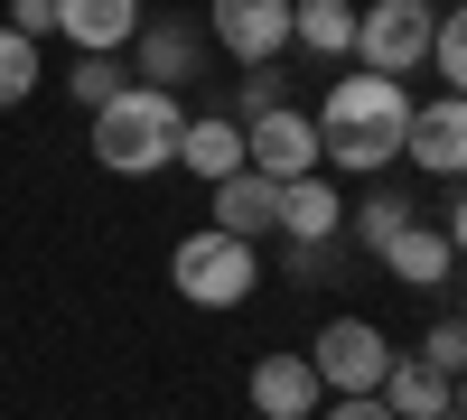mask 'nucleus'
Listing matches in <instances>:
<instances>
[{"instance_id": "nucleus-1", "label": "nucleus", "mask_w": 467, "mask_h": 420, "mask_svg": "<svg viewBox=\"0 0 467 420\" xmlns=\"http://www.w3.org/2000/svg\"><path fill=\"white\" fill-rule=\"evenodd\" d=\"M318 169L327 178H393L402 169V122H411V85H393V75L374 66H346L327 75L318 94Z\"/></svg>"}, {"instance_id": "nucleus-2", "label": "nucleus", "mask_w": 467, "mask_h": 420, "mask_svg": "<svg viewBox=\"0 0 467 420\" xmlns=\"http://www.w3.org/2000/svg\"><path fill=\"white\" fill-rule=\"evenodd\" d=\"M178 131H187V103H178V94H160V85H122L112 103H94L85 149H94L103 178H160V169L178 159Z\"/></svg>"}, {"instance_id": "nucleus-3", "label": "nucleus", "mask_w": 467, "mask_h": 420, "mask_svg": "<svg viewBox=\"0 0 467 420\" xmlns=\"http://www.w3.org/2000/svg\"><path fill=\"white\" fill-rule=\"evenodd\" d=\"M169 290L187 299V309H206V318L244 309V299L262 290V243L197 224V234H178V252H169Z\"/></svg>"}, {"instance_id": "nucleus-4", "label": "nucleus", "mask_w": 467, "mask_h": 420, "mask_svg": "<svg viewBox=\"0 0 467 420\" xmlns=\"http://www.w3.org/2000/svg\"><path fill=\"white\" fill-rule=\"evenodd\" d=\"M458 252H467V215H458V197L440 206V215H411L393 243H383L374 261L393 271L402 290H420V299H449L458 290Z\"/></svg>"}, {"instance_id": "nucleus-5", "label": "nucleus", "mask_w": 467, "mask_h": 420, "mask_svg": "<svg viewBox=\"0 0 467 420\" xmlns=\"http://www.w3.org/2000/svg\"><path fill=\"white\" fill-rule=\"evenodd\" d=\"M431 19H440V0H356V66L411 85L420 56H431Z\"/></svg>"}, {"instance_id": "nucleus-6", "label": "nucleus", "mask_w": 467, "mask_h": 420, "mask_svg": "<svg viewBox=\"0 0 467 420\" xmlns=\"http://www.w3.org/2000/svg\"><path fill=\"white\" fill-rule=\"evenodd\" d=\"M206 28L197 19H178V10H140V28H131V47H122V66H131V85H160V94H178L187 103V85L206 75Z\"/></svg>"}, {"instance_id": "nucleus-7", "label": "nucleus", "mask_w": 467, "mask_h": 420, "mask_svg": "<svg viewBox=\"0 0 467 420\" xmlns=\"http://www.w3.org/2000/svg\"><path fill=\"white\" fill-rule=\"evenodd\" d=\"M299 355H308V374H318V393H374V384H383V364H393L402 346H393L374 318H327Z\"/></svg>"}, {"instance_id": "nucleus-8", "label": "nucleus", "mask_w": 467, "mask_h": 420, "mask_svg": "<svg viewBox=\"0 0 467 420\" xmlns=\"http://www.w3.org/2000/svg\"><path fill=\"white\" fill-rule=\"evenodd\" d=\"M206 47L224 66H271L290 56V0H206Z\"/></svg>"}, {"instance_id": "nucleus-9", "label": "nucleus", "mask_w": 467, "mask_h": 420, "mask_svg": "<svg viewBox=\"0 0 467 420\" xmlns=\"http://www.w3.org/2000/svg\"><path fill=\"white\" fill-rule=\"evenodd\" d=\"M244 169H253V178H271V187L308 178V169H318V122H308L299 103L253 112V122H244Z\"/></svg>"}, {"instance_id": "nucleus-10", "label": "nucleus", "mask_w": 467, "mask_h": 420, "mask_svg": "<svg viewBox=\"0 0 467 420\" xmlns=\"http://www.w3.org/2000/svg\"><path fill=\"white\" fill-rule=\"evenodd\" d=\"M402 159H411L420 178H458V169H467V103H458V94L411 103V122H402Z\"/></svg>"}, {"instance_id": "nucleus-11", "label": "nucleus", "mask_w": 467, "mask_h": 420, "mask_svg": "<svg viewBox=\"0 0 467 420\" xmlns=\"http://www.w3.org/2000/svg\"><path fill=\"white\" fill-rule=\"evenodd\" d=\"M271 234H281V243H346V197H337V178H327V169L290 178L281 206H271Z\"/></svg>"}, {"instance_id": "nucleus-12", "label": "nucleus", "mask_w": 467, "mask_h": 420, "mask_svg": "<svg viewBox=\"0 0 467 420\" xmlns=\"http://www.w3.org/2000/svg\"><path fill=\"white\" fill-rule=\"evenodd\" d=\"M47 10H57V37L75 56H122L150 0H47Z\"/></svg>"}, {"instance_id": "nucleus-13", "label": "nucleus", "mask_w": 467, "mask_h": 420, "mask_svg": "<svg viewBox=\"0 0 467 420\" xmlns=\"http://www.w3.org/2000/svg\"><path fill=\"white\" fill-rule=\"evenodd\" d=\"M244 393H253V411H262V420H318V402H327V393H318V374H308V355H299V346L262 355Z\"/></svg>"}, {"instance_id": "nucleus-14", "label": "nucleus", "mask_w": 467, "mask_h": 420, "mask_svg": "<svg viewBox=\"0 0 467 420\" xmlns=\"http://www.w3.org/2000/svg\"><path fill=\"white\" fill-rule=\"evenodd\" d=\"M169 169H187V178H234L244 169V122H234V112H187V131H178V159Z\"/></svg>"}, {"instance_id": "nucleus-15", "label": "nucleus", "mask_w": 467, "mask_h": 420, "mask_svg": "<svg viewBox=\"0 0 467 420\" xmlns=\"http://www.w3.org/2000/svg\"><path fill=\"white\" fill-rule=\"evenodd\" d=\"M374 402L393 411V420H440V411H458V384L431 374L420 355H393V364H383V384H374Z\"/></svg>"}, {"instance_id": "nucleus-16", "label": "nucleus", "mask_w": 467, "mask_h": 420, "mask_svg": "<svg viewBox=\"0 0 467 420\" xmlns=\"http://www.w3.org/2000/svg\"><path fill=\"white\" fill-rule=\"evenodd\" d=\"M290 47L318 66H346L356 56V0H290Z\"/></svg>"}, {"instance_id": "nucleus-17", "label": "nucleus", "mask_w": 467, "mask_h": 420, "mask_svg": "<svg viewBox=\"0 0 467 420\" xmlns=\"http://www.w3.org/2000/svg\"><path fill=\"white\" fill-rule=\"evenodd\" d=\"M206 206H215V234L262 243V234H271V206H281V187L253 178V169H234V178H215V187H206Z\"/></svg>"}, {"instance_id": "nucleus-18", "label": "nucleus", "mask_w": 467, "mask_h": 420, "mask_svg": "<svg viewBox=\"0 0 467 420\" xmlns=\"http://www.w3.org/2000/svg\"><path fill=\"white\" fill-rule=\"evenodd\" d=\"M420 206L402 197V187H374V197H356V206H346V243H365V252H383V243H393L402 234V224H411Z\"/></svg>"}, {"instance_id": "nucleus-19", "label": "nucleus", "mask_w": 467, "mask_h": 420, "mask_svg": "<svg viewBox=\"0 0 467 420\" xmlns=\"http://www.w3.org/2000/svg\"><path fill=\"white\" fill-rule=\"evenodd\" d=\"M420 75H431L440 94H458V85H467V19H458V10H440V19H431V56H420Z\"/></svg>"}, {"instance_id": "nucleus-20", "label": "nucleus", "mask_w": 467, "mask_h": 420, "mask_svg": "<svg viewBox=\"0 0 467 420\" xmlns=\"http://www.w3.org/2000/svg\"><path fill=\"white\" fill-rule=\"evenodd\" d=\"M28 94H37V37L0 28V112H19Z\"/></svg>"}, {"instance_id": "nucleus-21", "label": "nucleus", "mask_w": 467, "mask_h": 420, "mask_svg": "<svg viewBox=\"0 0 467 420\" xmlns=\"http://www.w3.org/2000/svg\"><path fill=\"white\" fill-rule=\"evenodd\" d=\"M122 85H131V66H122V56H75V66H66V94L85 103V112H94V103H112Z\"/></svg>"}, {"instance_id": "nucleus-22", "label": "nucleus", "mask_w": 467, "mask_h": 420, "mask_svg": "<svg viewBox=\"0 0 467 420\" xmlns=\"http://www.w3.org/2000/svg\"><path fill=\"white\" fill-rule=\"evenodd\" d=\"M271 103H290V66L271 56V66H244V85H234V122H253V112H271Z\"/></svg>"}, {"instance_id": "nucleus-23", "label": "nucleus", "mask_w": 467, "mask_h": 420, "mask_svg": "<svg viewBox=\"0 0 467 420\" xmlns=\"http://www.w3.org/2000/svg\"><path fill=\"white\" fill-rule=\"evenodd\" d=\"M420 364L449 374V384L467 374V327H458V309H440V318H431V336H420Z\"/></svg>"}, {"instance_id": "nucleus-24", "label": "nucleus", "mask_w": 467, "mask_h": 420, "mask_svg": "<svg viewBox=\"0 0 467 420\" xmlns=\"http://www.w3.org/2000/svg\"><path fill=\"white\" fill-rule=\"evenodd\" d=\"M281 271L290 281H327L337 271V243H281Z\"/></svg>"}, {"instance_id": "nucleus-25", "label": "nucleus", "mask_w": 467, "mask_h": 420, "mask_svg": "<svg viewBox=\"0 0 467 420\" xmlns=\"http://www.w3.org/2000/svg\"><path fill=\"white\" fill-rule=\"evenodd\" d=\"M318 420H393V411H383L374 393H327V402H318Z\"/></svg>"}, {"instance_id": "nucleus-26", "label": "nucleus", "mask_w": 467, "mask_h": 420, "mask_svg": "<svg viewBox=\"0 0 467 420\" xmlns=\"http://www.w3.org/2000/svg\"><path fill=\"white\" fill-rule=\"evenodd\" d=\"M0 28H19V37H57V10H47V0H10V19H0Z\"/></svg>"}, {"instance_id": "nucleus-27", "label": "nucleus", "mask_w": 467, "mask_h": 420, "mask_svg": "<svg viewBox=\"0 0 467 420\" xmlns=\"http://www.w3.org/2000/svg\"><path fill=\"white\" fill-rule=\"evenodd\" d=\"M440 420H467V411H440Z\"/></svg>"}]
</instances>
